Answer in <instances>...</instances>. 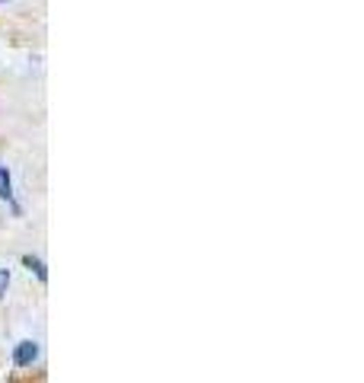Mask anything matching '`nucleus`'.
Instances as JSON below:
<instances>
[{
    "instance_id": "nucleus-1",
    "label": "nucleus",
    "mask_w": 364,
    "mask_h": 383,
    "mask_svg": "<svg viewBox=\"0 0 364 383\" xmlns=\"http://www.w3.org/2000/svg\"><path fill=\"white\" fill-rule=\"evenodd\" d=\"M39 355H42L39 342L23 339V342L17 345V351H13V361H17V367H33L35 361H39Z\"/></svg>"
},
{
    "instance_id": "nucleus-2",
    "label": "nucleus",
    "mask_w": 364,
    "mask_h": 383,
    "mask_svg": "<svg viewBox=\"0 0 364 383\" xmlns=\"http://www.w3.org/2000/svg\"><path fill=\"white\" fill-rule=\"evenodd\" d=\"M0 198H3L10 208H13V214H19L17 195H13V183H10V173H7V167H3V163H0Z\"/></svg>"
},
{
    "instance_id": "nucleus-3",
    "label": "nucleus",
    "mask_w": 364,
    "mask_h": 383,
    "mask_svg": "<svg viewBox=\"0 0 364 383\" xmlns=\"http://www.w3.org/2000/svg\"><path fill=\"white\" fill-rule=\"evenodd\" d=\"M23 262H26V268H29V272H35V275H39V281H48V272H45V265H42V259L23 256Z\"/></svg>"
},
{
    "instance_id": "nucleus-4",
    "label": "nucleus",
    "mask_w": 364,
    "mask_h": 383,
    "mask_svg": "<svg viewBox=\"0 0 364 383\" xmlns=\"http://www.w3.org/2000/svg\"><path fill=\"white\" fill-rule=\"evenodd\" d=\"M7 284H10V272L7 268H0V300L7 297Z\"/></svg>"
},
{
    "instance_id": "nucleus-5",
    "label": "nucleus",
    "mask_w": 364,
    "mask_h": 383,
    "mask_svg": "<svg viewBox=\"0 0 364 383\" xmlns=\"http://www.w3.org/2000/svg\"><path fill=\"white\" fill-rule=\"evenodd\" d=\"M0 3H3V0H0Z\"/></svg>"
}]
</instances>
